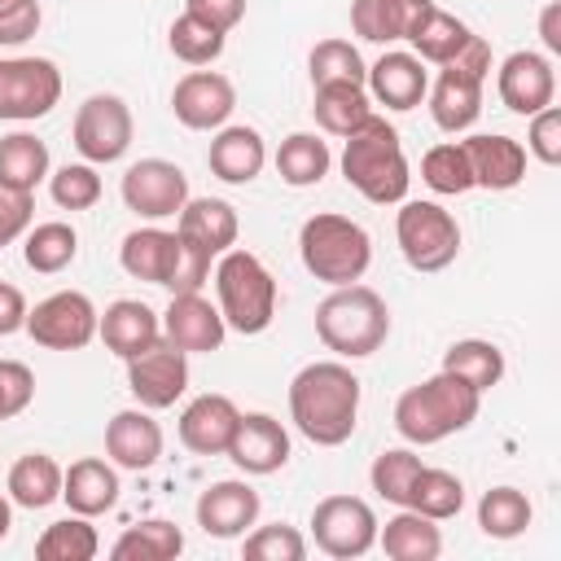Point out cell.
Returning a JSON list of instances; mask_svg holds the SVG:
<instances>
[{
	"label": "cell",
	"instance_id": "6da1fadb",
	"mask_svg": "<svg viewBox=\"0 0 561 561\" xmlns=\"http://www.w3.org/2000/svg\"><path fill=\"white\" fill-rule=\"evenodd\" d=\"M289 421L316 447H342L359 421V377L342 359H316L289 381Z\"/></svg>",
	"mask_w": 561,
	"mask_h": 561
},
{
	"label": "cell",
	"instance_id": "7a4b0ae2",
	"mask_svg": "<svg viewBox=\"0 0 561 561\" xmlns=\"http://www.w3.org/2000/svg\"><path fill=\"white\" fill-rule=\"evenodd\" d=\"M478 408H482V394L451 377V373H434L416 386H408L394 403V430L403 443L412 447H430V443H443L460 430H469L478 421Z\"/></svg>",
	"mask_w": 561,
	"mask_h": 561
},
{
	"label": "cell",
	"instance_id": "3957f363",
	"mask_svg": "<svg viewBox=\"0 0 561 561\" xmlns=\"http://www.w3.org/2000/svg\"><path fill=\"white\" fill-rule=\"evenodd\" d=\"M342 175H346V184H351L364 202H373V206H394V202L408 197L412 171H408L399 131H394L381 114H373L359 131L346 136Z\"/></svg>",
	"mask_w": 561,
	"mask_h": 561
},
{
	"label": "cell",
	"instance_id": "277c9868",
	"mask_svg": "<svg viewBox=\"0 0 561 561\" xmlns=\"http://www.w3.org/2000/svg\"><path fill=\"white\" fill-rule=\"evenodd\" d=\"M316 337L342 359H364L390 337V307L377 289L359 280L333 285V294L316 307Z\"/></svg>",
	"mask_w": 561,
	"mask_h": 561
},
{
	"label": "cell",
	"instance_id": "5b68a950",
	"mask_svg": "<svg viewBox=\"0 0 561 561\" xmlns=\"http://www.w3.org/2000/svg\"><path fill=\"white\" fill-rule=\"evenodd\" d=\"M298 259L329 289L355 285V280H364V272L373 263V237L351 215L320 210V215L302 219V228H298Z\"/></svg>",
	"mask_w": 561,
	"mask_h": 561
},
{
	"label": "cell",
	"instance_id": "8992f818",
	"mask_svg": "<svg viewBox=\"0 0 561 561\" xmlns=\"http://www.w3.org/2000/svg\"><path fill=\"white\" fill-rule=\"evenodd\" d=\"M215 294L224 324L241 337H254L276 320V276L250 250L232 245L215 259Z\"/></svg>",
	"mask_w": 561,
	"mask_h": 561
},
{
	"label": "cell",
	"instance_id": "52a82bcc",
	"mask_svg": "<svg viewBox=\"0 0 561 561\" xmlns=\"http://www.w3.org/2000/svg\"><path fill=\"white\" fill-rule=\"evenodd\" d=\"M486 75H491V44L482 35H469L465 48L438 66L425 101H430V118L438 131L456 136V131H469L482 114V88H486Z\"/></svg>",
	"mask_w": 561,
	"mask_h": 561
},
{
	"label": "cell",
	"instance_id": "ba28073f",
	"mask_svg": "<svg viewBox=\"0 0 561 561\" xmlns=\"http://www.w3.org/2000/svg\"><path fill=\"white\" fill-rule=\"evenodd\" d=\"M394 241L412 272H443L460 254V224L438 202H408L394 215Z\"/></svg>",
	"mask_w": 561,
	"mask_h": 561
},
{
	"label": "cell",
	"instance_id": "9c48e42d",
	"mask_svg": "<svg viewBox=\"0 0 561 561\" xmlns=\"http://www.w3.org/2000/svg\"><path fill=\"white\" fill-rule=\"evenodd\" d=\"M70 136H75V149L83 153V162L105 167V162H118V158L131 149L136 123H131V110H127L123 96H114V92H92V96L75 110Z\"/></svg>",
	"mask_w": 561,
	"mask_h": 561
},
{
	"label": "cell",
	"instance_id": "30bf717a",
	"mask_svg": "<svg viewBox=\"0 0 561 561\" xmlns=\"http://www.w3.org/2000/svg\"><path fill=\"white\" fill-rule=\"evenodd\" d=\"M377 526H381L377 513L359 495H324L311 508V539L324 557H337V561H351L377 548Z\"/></svg>",
	"mask_w": 561,
	"mask_h": 561
},
{
	"label": "cell",
	"instance_id": "8fae6325",
	"mask_svg": "<svg viewBox=\"0 0 561 561\" xmlns=\"http://www.w3.org/2000/svg\"><path fill=\"white\" fill-rule=\"evenodd\" d=\"M61 101V70L48 57H0V118L35 123Z\"/></svg>",
	"mask_w": 561,
	"mask_h": 561
},
{
	"label": "cell",
	"instance_id": "7c38bea8",
	"mask_svg": "<svg viewBox=\"0 0 561 561\" xmlns=\"http://www.w3.org/2000/svg\"><path fill=\"white\" fill-rule=\"evenodd\" d=\"M96 320L101 311L92 307L88 294L57 289L26 311V333L35 346H48V351H83L96 337Z\"/></svg>",
	"mask_w": 561,
	"mask_h": 561
},
{
	"label": "cell",
	"instance_id": "4fadbf2b",
	"mask_svg": "<svg viewBox=\"0 0 561 561\" xmlns=\"http://www.w3.org/2000/svg\"><path fill=\"white\" fill-rule=\"evenodd\" d=\"M127 364V390L140 408L162 412L175 408V399L188 390V355L180 346H171L167 337H158L153 346H145L140 355L123 359Z\"/></svg>",
	"mask_w": 561,
	"mask_h": 561
},
{
	"label": "cell",
	"instance_id": "5bb4252c",
	"mask_svg": "<svg viewBox=\"0 0 561 561\" xmlns=\"http://www.w3.org/2000/svg\"><path fill=\"white\" fill-rule=\"evenodd\" d=\"M118 193L140 219H171L188 202V175L167 158H140L123 171Z\"/></svg>",
	"mask_w": 561,
	"mask_h": 561
},
{
	"label": "cell",
	"instance_id": "9a60e30c",
	"mask_svg": "<svg viewBox=\"0 0 561 561\" xmlns=\"http://www.w3.org/2000/svg\"><path fill=\"white\" fill-rule=\"evenodd\" d=\"M237 110V88L219 70H188L171 88V114L188 131H219Z\"/></svg>",
	"mask_w": 561,
	"mask_h": 561
},
{
	"label": "cell",
	"instance_id": "2e32d148",
	"mask_svg": "<svg viewBox=\"0 0 561 561\" xmlns=\"http://www.w3.org/2000/svg\"><path fill=\"white\" fill-rule=\"evenodd\" d=\"M495 92H500V101H504L513 114H522V118L539 114L543 105L557 101V70H552V57H548V53H530V48L508 53V57L500 61V70H495Z\"/></svg>",
	"mask_w": 561,
	"mask_h": 561
},
{
	"label": "cell",
	"instance_id": "e0dca14e",
	"mask_svg": "<svg viewBox=\"0 0 561 561\" xmlns=\"http://www.w3.org/2000/svg\"><path fill=\"white\" fill-rule=\"evenodd\" d=\"M162 337L171 346H180L184 355H210L224 346L228 337V324L219 316V307L210 298L197 294H171L167 311H162Z\"/></svg>",
	"mask_w": 561,
	"mask_h": 561
},
{
	"label": "cell",
	"instance_id": "ac0fdd59",
	"mask_svg": "<svg viewBox=\"0 0 561 561\" xmlns=\"http://www.w3.org/2000/svg\"><path fill=\"white\" fill-rule=\"evenodd\" d=\"M241 473L250 478H267L276 469H285L289 460V434L276 416L267 412H241L237 416V430H232V443L224 451Z\"/></svg>",
	"mask_w": 561,
	"mask_h": 561
},
{
	"label": "cell",
	"instance_id": "d6986e66",
	"mask_svg": "<svg viewBox=\"0 0 561 561\" xmlns=\"http://www.w3.org/2000/svg\"><path fill=\"white\" fill-rule=\"evenodd\" d=\"M259 508H263V500L250 482L224 478V482H210L197 495V526L210 539H241L259 522Z\"/></svg>",
	"mask_w": 561,
	"mask_h": 561
},
{
	"label": "cell",
	"instance_id": "ffe728a7",
	"mask_svg": "<svg viewBox=\"0 0 561 561\" xmlns=\"http://www.w3.org/2000/svg\"><path fill=\"white\" fill-rule=\"evenodd\" d=\"M364 88H368V96H373L377 105H386V110H416V105L425 101V92H430V70H425V61H421L416 53L390 48V53H381V57L368 66Z\"/></svg>",
	"mask_w": 561,
	"mask_h": 561
},
{
	"label": "cell",
	"instance_id": "44dd1931",
	"mask_svg": "<svg viewBox=\"0 0 561 561\" xmlns=\"http://www.w3.org/2000/svg\"><path fill=\"white\" fill-rule=\"evenodd\" d=\"M105 456L118 469H153L162 460V425L149 416V408H123L105 425Z\"/></svg>",
	"mask_w": 561,
	"mask_h": 561
},
{
	"label": "cell",
	"instance_id": "7402d4cb",
	"mask_svg": "<svg viewBox=\"0 0 561 561\" xmlns=\"http://www.w3.org/2000/svg\"><path fill=\"white\" fill-rule=\"evenodd\" d=\"M469 153V171H473V188H491V193H508L526 180V149L513 136L500 131H478L469 140H460Z\"/></svg>",
	"mask_w": 561,
	"mask_h": 561
},
{
	"label": "cell",
	"instance_id": "603a6c76",
	"mask_svg": "<svg viewBox=\"0 0 561 561\" xmlns=\"http://www.w3.org/2000/svg\"><path fill=\"white\" fill-rule=\"evenodd\" d=\"M96 337L105 342L110 355L131 359V355H140L145 346H153L162 337V316L149 302H140V298H118V302H110L101 311Z\"/></svg>",
	"mask_w": 561,
	"mask_h": 561
},
{
	"label": "cell",
	"instance_id": "cb8c5ba5",
	"mask_svg": "<svg viewBox=\"0 0 561 561\" xmlns=\"http://www.w3.org/2000/svg\"><path fill=\"white\" fill-rule=\"evenodd\" d=\"M241 408L228 394H197L184 412H180V443L193 456H224L232 443Z\"/></svg>",
	"mask_w": 561,
	"mask_h": 561
},
{
	"label": "cell",
	"instance_id": "d4e9b609",
	"mask_svg": "<svg viewBox=\"0 0 561 561\" xmlns=\"http://www.w3.org/2000/svg\"><path fill=\"white\" fill-rule=\"evenodd\" d=\"M206 167H210L224 184H250V180H259V171L267 167V145H263L259 127H245V123L228 127V123H224V127L215 131L210 149H206Z\"/></svg>",
	"mask_w": 561,
	"mask_h": 561
},
{
	"label": "cell",
	"instance_id": "484cf974",
	"mask_svg": "<svg viewBox=\"0 0 561 561\" xmlns=\"http://www.w3.org/2000/svg\"><path fill=\"white\" fill-rule=\"evenodd\" d=\"M118 263L131 280H149V285H171L175 263H180V237L167 228H136L123 237L118 245Z\"/></svg>",
	"mask_w": 561,
	"mask_h": 561
},
{
	"label": "cell",
	"instance_id": "4316f807",
	"mask_svg": "<svg viewBox=\"0 0 561 561\" xmlns=\"http://www.w3.org/2000/svg\"><path fill=\"white\" fill-rule=\"evenodd\" d=\"M118 469L101 456H83L61 473V500L70 504V513L79 517H101L118 504Z\"/></svg>",
	"mask_w": 561,
	"mask_h": 561
},
{
	"label": "cell",
	"instance_id": "83f0119b",
	"mask_svg": "<svg viewBox=\"0 0 561 561\" xmlns=\"http://www.w3.org/2000/svg\"><path fill=\"white\" fill-rule=\"evenodd\" d=\"M175 232L188 237V241H197V245H206L219 259L224 250L237 245L241 219H237V210L224 197H188L184 210L175 215Z\"/></svg>",
	"mask_w": 561,
	"mask_h": 561
},
{
	"label": "cell",
	"instance_id": "f1b7e54d",
	"mask_svg": "<svg viewBox=\"0 0 561 561\" xmlns=\"http://www.w3.org/2000/svg\"><path fill=\"white\" fill-rule=\"evenodd\" d=\"M434 0H351V31L368 44L408 39Z\"/></svg>",
	"mask_w": 561,
	"mask_h": 561
},
{
	"label": "cell",
	"instance_id": "f546056e",
	"mask_svg": "<svg viewBox=\"0 0 561 561\" xmlns=\"http://www.w3.org/2000/svg\"><path fill=\"white\" fill-rule=\"evenodd\" d=\"M377 543L390 561H434L443 552V530L416 508H399L386 526H377Z\"/></svg>",
	"mask_w": 561,
	"mask_h": 561
},
{
	"label": "cell",
	"instance_id": "4dcf8cb0",
	"mask_svg": "<svg viewBox=\"0 0 561 561\" xmlns=\"http://www.w3.org/2000/svg\"><path fill=\"white\" fill-rule=\"evenodd\" d=\"M311 114L329 136H351L373 118V96L364 83H320L311 96Z\"/></svg>",
	"mask_w": 561,
	"mask_h": 561
},
{
	"label": "cell",
	"instance_id": "1f68e13d",
	"mask_svg": "<svg viewBox=\"0 0 561 561\" xmlns=\"http://www.w3.org/2000/svg\"><path fill=\"white\" fill-rule=\"evenodd\" d=\"M61 465L53 460V456H44V451H26V456H18L13 460V469H9V482H4V491H9V500L18 504V508H48L53 500H61Z\"/></svg>",
	"mask_w": 561,
	"mask_h": 561
},
{
	"label": "cell",
	"instance_id": "d6a6232c",
	"mask_svg": "<svg viewBox=\"0 0 561 561\" xmlns=\"http://www.w3.org/2000/svg\"><path fill=\"white\" fill-rule=\"evenodd\" d=\"M473 31L456 18V13H447V9H438V4H430L425 13H421V22L412 26V35H408V44H412V53L421 57V61H430V66H447L460 48H465V39H469Z\"/></svg>",
	"mask_w": 561,
	"mask_h": 561
},
{
	"label": "cell",
	"instance_id": "836d02e7",
	"mask_svg": "<svg viewBox=\"0 0 561 561\" xmlns=\"http://www.w3.org/2000/svg\"><path fill=\"white\" fill-rule=\"evenodd\" d=\"M329 167H333V153H329V145H324L316 131H294V136H285L280 149H276V175H280L289 188H311V184H320V180L329 175Z\"/></svg>",
	"mask_w": 561,
	"mask_h": 561
},
{
	"label": "cell",
	"instance_id": "e575fe53",
	"mask_svg": "<svg viewBox=\"0 0 561 561\" xmlns=\"http://www.w3.org/2000/svg\"><path fill=\"white\" fill-rule=\"evenodd\" d=\"M79 254V232L61 219H48V224H31L26 237H22V259L31 272L39 276H57L75 263Z\"/></svg>",
	"mask_w": 561,
	"mask_h": 561
},
{
	"label": "cell",
	"instance_id": "d590c367",
	"mask_svg": "<svg viewBox=\"0 0 561 561\" xmlns=\"http://www.w3.org/2000/svg\"><path fill=\"white\" fill-rule=\"evenodd\" d=\"M443 373H451V377L469 381L478 394H486L504 377V351L486 337H460L443 351Z\"/></svg>",
	"mask_w": 561,
	"mask_h": 561
},
{
	"label": "cell",
	"instance_id": "8d00e7d4",
	"mask_svg": "<svg viewBox=\"0 0 561 561\" xmlns=\"http://www.w3.org/2000/svg\"><path fill=\"white\" fill-rule=\"evenodd\" d=\"M180 552H184V530L175 522H162V517H149L140 526H127L114 539V548H110L114 561H171Z\"/></svg>",
	"mask_w": 561,
	"mask_h": 561
},
{
	"label": "cell",
	"instance_id": "74e56055",
	"mask_svg": "<svg viewBox=\"0 0 561 561\" xmlns=\"http://www.w3.org/2000/svg\"><path fill=\"white\" fill-rule=\"evenodd\" d=\"M48 145L31 131H9L0 136V184H13V188H26L35 193L39 180H48Z\"/></svg>",
	"mask_w": 561,
	"mask_h": 561
},
{
	"label": "cell",
	"instance_id": "f35d334b",
	"mask_svg": "<svg viewBox=\"0 0 561 561\" xmlns=\"http://www.w3.org/2000/svg\"><path fill=\"white\" fill-rule=\"evenodd\" d=\"M408 508H416L430 522H451L465 508V482L447 469L421 465V473L412 478V491H408Z\"/></svg>",
	"mask_w": 561,
	"mask_h": 561
},
{
	"label": "cell",
	"instance_id": "ab89813d",
	"mask_svg": "<svg viewBox=\"0 0 561 561\" xmlns=\"http://www.w3.org/2000/svg\"><path fill=\"white\" fill-rule=\"evenodd\" d=\"M96 552H101V535H96L92 517H79V513L44 526V535L35 539L39 561H92Z\"/></svg>",
	"mask_w": 561,
	"mask_h": 561
},
{
	"label": "cell",
	"instance_id": "60d3db41",
	"mask_svg": "<svg viewBox=\"0 0 561 561\" xmlns=\"http://www.w3.org/2000/svg\"><path fill=\"white\" fill-rule=\"evenodd\" d=\"M535 508L526 500V491L517 486H491L482 500H478V526L486 539H517L526 535Z\"/></svg>",
	"mask_w": 561,
	"mask_h": 561
},
{
	"label": "cell",
	"instance_id": "b9f144b4",
	"mask_svg": "<svg viewBox=\"0 0 561 561\" xmlns=\"http://www.w3.org/2000/svg\"><path fill=\"white\" fill-rule=\"evenodd\" d=\"M421 180H425L434 193H443V197L469 193V188H473V171H469L465 145H460V140H443V145L425 149V158H421Z\"/></svg>",
	"mask_w": 561,
	"mask_h": 561
},
{
	"label": "cell",
	"instance_id": "7bdbcfd3",
	"mask_svg": "<svg viewBox=\"0 0 561 561\" xmlns=\"http://www.w3.org/2000/svg\"><path fill=\"white\" fill-rule=\"evenodd\" d=\"M307 66H311V88H320V83H364L368 79V66H364L359 48L351 39H337V35L320 39L311 48Z\"/></svg>",
	"mask_w": 561,
	"mask_h": 561
},
{
	"label": "cell",
	"instance_id": "ee69618b",
	"mask_svg": "<svg viewBox=\"0 0 561 561\" xmlns=\"http://www.w3.org/2000/svg\"><path fill=\"white\" fill-rule=\"evenodd\" d=\"M416 473H421V456H416L412 447H390V451H381V456L373 460L368 482H373V491H377L386 504L408 508V491H412V478H416Z\"/></svg>",
	"mask_w": 561,
	"mask_h": 561
},
{
	"label": "cell",
	"instance_id": "f6af8a7d",
	"mask_svg": "<svg viewBox=\"0 0 561 561\" xmlns=\"http://www.w3.org/2000/svg\"><path fill=\"white\" fill-rule=\"evenodd\" d=\"M167 44H171V53H175L184 66H210V61L224 53L228 35H219L215 26L197 22L193 13H180V18L171 22V31H167Z\"/></svg>",
	"mask_w": 561,
	"mask_h": 561
},
{
	"label": "cell",
	"instance_id": "bcb514c9",
	"mask_svg": "<svg viewBox=\"0 0 561 561\" xmlns=\"http://www.w3.org/2000/svg\"><path fill=\"white\" fill-rule=\"evenodd\" d=\"M48 193L61 210H92L101 202V175L92 162H66L48 175Z\"/></svg>",
	"mask_w": 561,
	"mask_h": 561
},
{
	"label": "cell",
	"instance_id": "7dc6e473",
	"mask_svg": "<svg viewBox=\"0 0 561 561\" xmlns=\"http://www.w3.org/2000/svg\"><path fill=\"white\" fill-rule=\"evenodd\" d=\"M241 552L250 561H302L307 557V539L285 526V522H272V526H259V530H245L241 535Z\"/></svg>",
	"mask_w": 561,
	"mask_h": 561
},
{
	"label": "cell",
	"instance_id": "c3c4849f",
	"mask_svg": "<svg viewBox=\"0 0 561 561\" xmlns=\"http://www.w3.org/2000/svg\"><path fill=\"white\" fill-rule=\"evenodd\" d=\"M35 399V373L22 359H0V421L26 412Z\"/></svg>",
	"mask_w": 561,
	"mask_h": 561
},
{
	"label": "cell",
	"instance_id": "681fc988",
	"mask_svg": "<svg viewBox=\"0 0 561 561\" xmlns=\"http://www.w3.org/2000/svg\"><path fill=\"white\" fill-rule=\"evenodd\" d=\"M31 219H35V193L0 184V250L13 245L18 237H26Z\"/></svg>",
	"mask_w": 561,
	"mask_h": 561
},
{
	"label": "cell",
	"instance_id": "f907efd6",
	"mask_svg": "<svg viewBox=\"0 0 561 561\" xmlns=\"http://www.w3.org/2000/svg\"><path fill=\"white\" fill-rule=\"evenodd\" d=\"M526 149H530L543 167H557V162H561V110H557V105H543L539 114H530Z\"/></svg>",
	"mask_w": 561,
	"mask_h": 561
},
{
	"label": "cell",
	"instance_id": "816d5d0a",
	"mask_svg": "<svg viewBox=\"0 0 561 561\" xmlns=\"http://www.w3.org/2000/svg\"><path fill=\"white\" fill-rule=\"evenodd\" d=\"M39 0H0V48H18L39 31Z\"/></svg>",
	"mask_w": 561,
	"mask_h": 561
},
{
	"label": "cell",
	"instance_id": "f5cc1de1",
	"mask_svg": "<svg viewBox=\"0 0 561 561\" xmlns=\"http://www.w3.org/2000/svg\"><path fill=\"white\" fill-rule=\"evenodd\" d=\"M184 13H193L197 22H206V26H215L219 35H228L232 26H241L245 0H184Z\"/></svg>",
	"mask_w": 561,
	"mask_h": 561
},
{
	"label": "cell",
	"instance_id": "db71d44e",
	"mask_svg": "<svg viewBox=\"0 0 561 561\" xmlns=\"http://www.w3.org/2000/svg\"><path fill=\"white\" fill-rule=\"evenodd\" d=\"M26 298H22V289L18 285H9V280H0V337H9V333H18V329H26Z\"/></svg>",
	"mask_w": 561,
	"mask_h": 561
},
{
	"label": "cell",
	"instance_id": "11a10c76",
	"mask_svg": "<svg viewBox=\"0 0 561 561\" xmlns=\"http://www.w3.org/2000/svg\"><path fill=\"white\" fill-rule=\"evenodd\" d=\"M539 39L548 48V57H561V0H548L539 13Z\"/></svg>",
	"mask_w": 561,
	"mask_h": 561
},
{
	"label": "cell",
	"instance_id": "9f6ffc18",
	"mask_svg": "<svg viewBox=\"0 0 561 561\" xmlns=\"http://www.w3.org/2000/svg\"><path fill=\"white\" fill-rule=\"evenodd\" d=\"M9 526H13V500H4V495H0V539L9 535Z\"/></svg>",
	"mask_w": 561,
	"mask_h": 561
}]
</instances>
